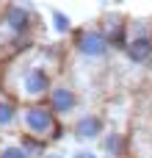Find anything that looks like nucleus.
I'll list each match as a JSON object with an SVG mask.
<instances>
[{"label": "nucleus", "mask_w": 152, "mask_h": 158, "mask_svg": "<svg viewBox=\"0 0 152 158\" xmlns=\"http://www.w3.org/2000/svg\"><path fill=\"white\" fill-rule=\"evenodd\" d=\"M19 119H22L25 131L36 139H58L61 136V125L55 122V111L50 106L30 103L19 111Z\"/></svg>", "instance_id": "nucleus-1"}, {"label": "nucleus", "mask_w": 152, "mask_h": 158, "mask_svg": "<svg viewBox=\"0 0 152 158\" xmlns=\"http://www.w3.org/2000/svg\"><path fill=\"white\" fill-rule=\"evenodd\" d=\"M47 106L55 114H72L78 108V94L69 86H53L50 94H47Z\"/></svg>", "instance_id": "nucleus-5"}, {"label": "nucleus", "mask_w": 152, "mask_h": 158, "mask_svg": "<svg viewBox=\"0 0 152 158\" xmlns=\"http://www.w3.org/2000/svg\"><path fill=\"white\" fill-rule=\"evenodd\" d=\"M0 158H30V153L22 144H3L0 147Z\"/></svg>", "instance_id": "nucleus-10"}, {"label": "nucleus", "mask_w": 152, "mask_h": 158, "mask_svg": "<svg viewBox=\"0 0 152 158\" xmlns=\"http://www.w3.org/2000/svg\"><path fill=\"white\" fill-rule=\"evenodd\" d=\"M53 19H55V28H58V31H69V19H66L64 14H58V11H55V14H53Z\"/></svg>", "instance_id": "nucleus-12"}, {"label": "nucleus", "mask_w": 152, "mask_h": 158, "mask_svg": "<svg viewBox=\"0 0 152 158\" xmlns=\"http://www.w3.org/2000/svg\"><path fill=\"white\" fill-rule=\"evenodd\" d=\"M75 158H97V156H91V153H78Z\"/></svg>", "instance_id": "nucleus-13"}, {"label": "nucleus", "mask_w": 152, "mask_h": 158, "mask_svg": "<svg viewBox=\"0 0 152 158\" xmlns=\"http://www.w3.org/2000/svg\"><path fill=\"white\" fill-rule=\"evenodd\" d=\"M75 136L78 139H97L102 136V119L97 114H86L75 122Z\"/></svg>", "instance_id": "nucleus-7"}, {"label": "nucleus", "mask_w": 152, "mask_h": 158, "mask_svg": "<svg viewBox=\"0 0 152 158\" xmlns=\"http://www.w3.org/2000/svg\"><path fill=\"white\" fill-rule=\"evenodd\" d=\"M44 158H61V156H44Z\"/></svg>", "instance_id": "nucleus-14"}, {"label": "nucleus", "mask_w": 152, "mask_h": 158, "mask_svg": "<svg viewBox=\"0 0 152 158\" xmlns=\"http://www.w3.org/2000/svg\"><path fill=\"white\" fill-rule=\"evenodd\" d=\"M75 47L86 58H102L108 53V39L102 36V31H78Z\"/></svg>", "instance_id": "nucleus-3"}, {"label": "nucleus", "mask_w": 152, "mask_h": 158, "mask_svg": "<svg viewBox=\"0 0 152 158\" xmlns=\"http://www.w3.org/2000/svg\"><path fill=\"white\" fill-rule=\"evenodd\" d=\"M105 153H111V156H119V153H122V136L111 133V136L105 139Z\"/></svg>", "instance_id": "nucleus-11"}, {"label": "nucleus", "mask_w": 152, "mask_h": 158, "mask_svg": "<svg viewBox=\"0 0 152 158\" xmlns=\"http://www.w3.org/2000/svg\"><path fill=\"white\" fill-rule=\"evenodd\" d=\"M30 11L25 8V6H19V3H11L8 8H6V14H3V25L11 31V33H28L30 31Z\"/></svg>", "instance_id": "nucleus-4"}, {"label": "nucleus", "mask_w": 152, "mask_h": 158, "mask_svg": "<svg viewBox=\"0 0 152 158\" xmlns=\"http://www.w3.org/2000/svg\"><path fill=\"white\" fill-rule=\"evenodd\" d=\"M22 94L25 97H30V100H42L44 94H50V75H47V69L44 67H28L25 72H22Z\"/></svg>", "instance_id": "nucleus-2"}, {"label": "nucleus", "mask_w": 152, "mask_h": 158, "mask_svg": "<svg viewBox=\"0 0 152 158\" xmlns=\"http://www.w3.org/2000/svg\"><path fill=\"white\" fill-rule=\"evenodd\" d=\"M17 119H19V108L14 106V100H11V97L0 94V131L14 128V122H17Z\"/></svg>", "instance_id": "nucleus-9"}, {"label": "nucleus", "mask_w": 152, "mask_h": 158, "mask_svg": "<svg viewBox=\"0 0 152 158\" xmlns=\"http://www.w3.org/2000/svg\"><path fill=\"white\" fill-rule=\"evenodd\" d=\"M127 28H130V25H125V19L116 17V14H111V17L102 19V36L108 39V44H119V42L125 39V31H127Z\"/></svg>", "instance_id": "nucleus-8"}, {"label": "nucleus", "mask_w": 152, "mask_h": 158, "mask_svg": "<svg viewBox=\"0 0 152 158\" xmlns=\"http://www.w3.org/2000/svg\"><path fill=\"white\" fill-rule=\"evenodd\" d=\"M125 53H127V58L136 61V64L150 61L152 58V36L150 33H136V36H130L127 44H125Z\"/></svg>", "instance_id": "nucleus-6"}]
</instances>
